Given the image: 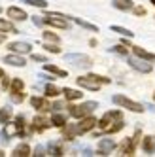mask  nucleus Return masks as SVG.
Segmentation results:
<instances>
[{
	"instance_id": "obj_1",
	"label": "nucleus",
	"mask_w": 155,
	"mask_h": 157,
	"mask_svg": "<svg viewBox=\"0 0 155 157\" xmlns=\"http://www.w3.org/2000/svg\"><path fill=\"white\" fill-rule=\"evenodd\" d=\"M96 125L100 127V132H104V134L119 132L121 129L125 127L123 114H121V110H110V112H106V114H104L100 119H98Z\"/></svg>"
},
{
	"instance_id": "obj_2",
	"label": "nucleus",
	"mask_w": 155,
	"mask_h": 157,
	"mask_svg": "<svg viewBox=\"0 0 155 157\" xmlns=\"http://www.w3.org/2000/svg\"><path fill=\"white\" fill-rule=\"evenodd\" d=\"M0 136H2V142H9L12 136H25V116H17L13 123H9L2 129L0 132Z\"/></svg>"
},
{
	"instance_id": "obj_3",
	"label": "nucleus",
	"mask_w": 155,
	"mask_h": 157,
	"mask_svg": "<svg viewBox=\"0 0 155 157\" xmlns=\"http://www.w3.org/2000/svg\"><path fill=\"white\" fill-rule=\"evenodd\" d=\"M76 82H78V85L83 87V89H89V91H98V89H100V85L110 83V78L98 76V74H87V76L78 78Z\"/></svg>"
},
{
	"instance_id": "obj_4",
	"label": "nucleus",
	"mask_w": 155,
	"mask_h": 157,
	"mask_svg": "<svg viewBox=\"0 0 155 157\" xmlns=\"http://www.w3.org/2000/svg\"><path fill=\"white\" fill-rule=\"evenodd\" d=\"M96 108H98V102H95V100H87V102H83V104H80V106L70 104V106H68V114H70V117L81 119V117L91 116Z\"/></svg>"
},
{
	"instance_id": "obj_5",
	"label": "nucleus",
	"mask_w": 155,
	"mask_h": 157,
	"mask_svg": "<svg viewBox=\"0 0 155 157\" xmlns=\"http://www.w3.org/2000/svg\"><path fill=\"white\" fill-rule=\"evenodd\" d=\"M112 100H114V104H117V106H121V108H127V110H130V112H134V114H142V112L146 110V106H142L140 102H136V100H130V98H127V97H123V95H114Z\"/></svg>"
},
{
	"instance_id": "obj_6",
	"label": "nucleus",
	"mask_w": 155,
	"mask_h": 157,
	"mask_svg": "<svg viewBox=\"0 0 155 157\" xmlns=\"http://www.w3.org/2000/svg\"><path fill=\"white\" fill-rule=\"evenodd\" d=\"M64 61L70 63L72 66H76V68H91V64H93L91 57H87L83 53H66Z\"/></svg>"
},
{
	"instance_id": "obj_7",
	"label": "nucleus",
	"mask_w": 155,
	"mask_h": 157,
	"mask_svg": "<svg viewBox=\"0 0 155 157\" xmlns=\"http://www.w3.org/2000/svg\"><path fill=\"white\" fill-rule=\"evenodd\" d=\"M43 23L46 25H51L55 29H70V23H68V17L62 15V13H46L43 15Z\"/></svg>"
},
{
	"instance_id": "obj_8",
	"label": "nucleus",
	"mask_w": 155,
	"mask_h": 157,
	"mask_svg": "<svg viewBox=\"0 0 155 157\" xmlns=\"http://www.w3.org/2000/svg\"><path fill=\"white\" fill-rule=\"evenodd\" d=\"M127 63H129L130 68H134L136 72H142V74H149V72L153 70V63H149V61H146V59L138 57V55H134V57H129Z\"/></svg>"
},
{
	"instance_id": "obj_9",
	"label": "nucleus",
	"mask_w": 155,
	"mask_h": 157,
	"mask_svg": "<svg viewBox=\"0 0 155 157\" xmlns=\"http://www.w3.org/2000/svg\"><path fill=\"white\" fill-rule=\"evenodd\" d=\"M140 136H142V131H140V129H136L134 136H132V138H127L123 144H121V150H123V155H132V153L136 151V146H138V140H140Z\"/></svg>"
},
{
	"instance_id": "obj_10",
	"label": "nucleus",
	"mask_w": 155,
	"mask_h": 157,
	"mask_svg": "<svg viewBox=\"0 0 155 157\" xmlns=\"http://www.w3.org/2000/svg\"><path fill=\"white\" fill-rule=\"evenodd\" d=\"M96 119L93 117V116H87V117H81L80 119V123H76V125H78V132H80V134H83V132H89L95 125H96Z\"/></svg>"
},
{
	"instance_id": "obj_11",
	"label": "nucleus",
	"mask_w": 155,
	"mask_h": 157,
	"mask_svg": "<svg viewBox=\"0 0 155 157\" xmlns=\"http://www.w3.org/2000/svg\"><path fill=\"white\" fill-rule=\"evenodd\" d=\"M8 49L12 51V53H19V55H27V53L32 51V48H30L28 42H12L8 46Z\"/></svg>"
},
{
	"instance_id": "obj_12",
	"label": "nucleus",
	"mask_w": 155,
	"mask_h": 157,
	"mask_svg": "<svg viewBox=\"0 0 155 157\" xmlns=\"http://www.w3.org/2000/svg\"><path fill=\"white\" fill-rule=\"evenodd\" d=\"M115 150V142L112 138H100L98 142V155H108Z\"/></svg>"
},
{
	"instance_id": "obj_13",
	"label": "nucleus",
	"mask_w": 155,
	"mask_h": 157,
	"mask_svg": "<svg viewBox=\"0 0 155 157\" xmlns=\"http://www.w3.org/2000/svg\"><path fill=\"white\" fill-rule=\"evenodd\" d=\"M53 125V123L49 119H46L43 116H36L34 121H32V131H36V132H43L46 129H49Z\"/></svg>"
},
{
	"instance_id": "obj_14",
	"label": "nucleus",
	"mask_w": 155,
	"mask_h": 157,
	"mask_svg": "<svg viewBox=\"0 0 155 157\" xmlns=\"http://www.w3.org/2000/svg\"><path fill=\"white\" fill-rule=\"evenodd\" d=\"M6 13H8L9 19H13V21H25V19L28 17L25 10H21V8H17V6H9Z\"/></svg>"
},
{
	"instance_id": "obj_15",
	"label": "nucleus",
	"mask_w": 155,
	"mask_h": 157,
	"mask_svg": "<svg viewBox=\"0 0 155 157\" xmlns=\"http://www.w3.org/2000/svg\"><path fill=\"white\" fill-rule=\"evenodd\" d=\"M30 104H32V108H36L38 112H49L51 110V104L47 102L46 98H40V97H32Z\"/></svg>"
},
{
	"instance_id": "obj_16",
	"label": "nucleus",
	"mask_w": 155,
	"mask_h": 157,
	"mask_svg": "<svg viewBox=\"0 0 155 157\" xmlns=\"http://www.w3.org/2000/svg\"><path fill=\"white\" fill-rule=\"evenodd\" d=\"M4 63H6V64H12V66H25V64H27V61L21 57L19 53H9V55H6V57H4Z\"/></svg>"
},
{
	"instance_id": "obj_17",
	"label": "nucleus",
	"mask_w": 155,
	"mask_h": 157,
	"mask_svg": "<svg viewBox=\"0 0 155 157\" xmlns=\"http://www.w3.org/2000/svg\"><path fill=\"white\" fill-rule=\"evenodd\" d=\"M62 134H64V140H74L78 134V125H74V123H66V125L62 127Z\"/></svg>"
},
{
	"instance_id": "obj_18",
	"label": "nucleus",
	"mask_w": 155,
	"mask_h": 157,
	"mask_svg": "<svg viewBox=\"0 0 155 157\" xmlns=\"http://www.w3.org/2000/svg\"><path fill=\"white\" fill-rule=\"evenodd\" d=\"M132 53L155 64V53H149V51H146V49H144V48H140V46H132Z\"/></svg>"
},
{
	"instance_id": "obj_19",
	"label": "nucleus",
	"mask_w": 155,
	"mask_h": 157,
	"mask_svg": "<svg viewBox=\"0 0 155 157\" xmlns=\"http://www.w3.org/2000/svg\"><path fill=\"white\" fill-rule=\"evenodd\" d=\"M142 150L146 153H155V136H149V134H146V136L142 138Z\"/></svg>"
},
{
	"instance_id": "obj_20",
	"label": "nucleus",
	"mask_w": 155,
	"mask_h": 157,
	"mask_svg": "<svg viewBox=\"0 0 155 157\" xmlns=\"http://www.w3.org/2000/svg\"><path fill=\"white\" fill-rule=\"evenodd\" d=\"M112 6L121 10V12H130L134 8V2L132 0H112Z\"/></svg>"
},
{
	"instance_id": "obj_21",
	"label": "nucleus",
	"mask_w": 155,
	"mask_h": 157,
	"mask_svg": "<svg viewBox=\"0 0 155 157\" xmlns=\"http://www.w3.org/2000/svg\"><path fill=\"white\" fill-rule=\"evenodd\" d=\"M43 70L49 72V74H53V76H59V78H66V76H68V72H66V70L59 68V66H55V64H49V63L43 64Z\"/></svg>"
},
{
	"instance_id": "obj_22",
	"label": "nucleus",
	"mask_w": 155,
	"mask_h": 157,
	"mask_svg": "<svg viewBox=\"0 0 155 157\" xmlns=\"http://www.w3.org/2000/svg\"><path fill=\"white\" fill-rule=\"evenodd\" d=\"M12 155H13V157H27V155H32V153H30V146L25 144V142L19 144V146H15Z\"/></svg>"
},
{
	"instance_id": "obj_23",
	"label": "nucleus",
	"mask_w": 155,
	"mask_h": 157,
	"mask_svg": "<svg viewBox=\"0 0 155 157\" xmlns=\"http://www.w3.org/2000/svg\"><path fill=\"white\" fill-rule=\"evenodd\" d=\"M0 32H9V34H15V32H19V30L15 29V25L12 23V21L0 19Z\"/></svg>"
},
{
	"instance_id": "obj_24",
	"label": "nucleus",
	"mask_w": 155,
	"mask_h": 157,
	"mask_svg": "<svg viewBox=\"0 0 155 157\" xmlns=\"http://www.w3.org/2000/svg\"><path fill=\"white\" fill-rule=\"evenodd\" d=\"M23 89H25V82L21 80V78L12 80V83H9V93H23Z\"/></svg>"
},
{
	"instance_id": "obj_25",
	"label": "nucleus",
	"mask_w": 155,
	"mask_h": 157,
	"mask_svg": "<svg viewBox=\"0 0 155 157\" xmlns=\"http://www.w3.org/2000/svg\"><path fill=\"white\" fill-rule=\"evenodd\" d=\"M47 155H64V150L59 142H49L47 144Z\"/></svg>"
},
{
	"instance_id": "obj_26",
	"label": "nucleus",
	"mask_w": 155,
	"mask_h": 157,
	"mask_svg": "<svg viewBox=\"0 0 155 157\" xmlns=\"http://www.w3.org/2000/svg\"><path fill=\"white\" fill-rule=\"evenodd\" d=\"M62 93H64L66 100H80V98L83 97V93L76 91V89H70V87H64V89H62Z\"/></svg>"
},
{
	"instance_id": "obj_27",
	"label": "nucleus",
	"mask_w": 155,
	"mask_h": 157,
	"mask_svg": "<svg viewBox=\"0 0 155 157\" xmlns=\"http://www.w3.org/2000/svg\"><path fill=\"white\" fill-rule=\"evenodd\" d=\"M12 116H13L12 106H4V108H0V123H9Z\"/></svg>"
},
{
	"instance_id": "obj_28",
	"label": "nucleus",
	"mask_w": 155,
	"mask_h": 157,
	"mask_svg": "<svg viewBox=\"0 0 155 157\" xmlns=\"http://www.w3.org/2000/svg\"><path fill=\"white\" fill-rule=\"evenodd\" d=\"M68 19H72L74 23H78L80 27H83V29H87V30H91V32H98V27H95V25H91V23H87V21H83V19H80V17H68Z\"/></svg>"
},
{
	"instance_id": "obj_29",
	"label": "nucleus",
	"mask_w": 155,
	"mask_h": 157,
	"mask_svg": "<svg viewBox=\"0 0 155 157\" xmlns=\"http://www.w3.org/2000/svg\"><path fill=\"white\" fill-rule=\"evenodd\" d=\"M43 93H46V97H59V95L62 93V89L55 87L53 83H47V85H46V89H43Z\"/></svg>"
},
{
	"instance_id": "obj_30",
	"label": "nucleus",
	"mask_w": 155,
	"mask_h": 157,
	"mask_svg": "<svg viewBox=\"0 0 155 157\" xmlns=\"http://www.w3.org/2000/svg\"><path fill=\"white\" fill-rule=\"evenodd\" d=\"M51 123H53L55 127H64L66 125V117L62 114H59V112H55L53 117H51Z\"/></svg>"
},
{
	"instance_id": "obj_31",
	"label": "nucleus",
	"mask_w": 155,
	"mask_h": 157,
	"mask_svg": "<svg viewBox=\"0 0 155 157\" xmlns=\"http://www.w3.org/2000/svg\"><path fill=\"white\" fill-rule=\"evenodd\" d=\"M112 30L117 32V34H121V36H125V38H132V36H134V32H130L129 29L119 27V25H112Z\"/></svg>"
},
{
	"instance_id": "obj_32",
	"label": "nucleus",
	"mask_w": 155,
	"mask_h": 157,
	"mask_svg": "<svg viewBox=\"0 0 155 157\" xmlns=\"http://www.w3.org/2000/svg\"><path fill=\"white\" fill-rule=\"evenodd\" d=\"M43 42H49V44H59L61 42V38L55 34V32H49V30H46L43 32Z\"/></svg>"
},
{
	"instance_id": "obj_33",
	"label": "nucleus",
	"mask_w": 155,
	"mask_h": 157,
	"mask_svg": "<svg viewBox=\"0 0 155 157\" xmlns=\"http://www.w3.org/2000/svg\"><path fill=\"white\" fill-rule=\"evenodd\" d=\"M110 51H114V53H117V55H123V57H127V55H129V49H127L125 44H119V46L110 48Z\"/></svg>"
},
{
	"instance_id": "obj_34",
	"label": "nucleus",
	"mask_w": 155,
	"mask_h": 157,
	"mask_svg": "<svg viewBox=\"0 0 155 157\" xmlns=\"http://www.w3.org/2000/svg\"><path fill=\"white\" fill-rule=\"evenodd\" d=\"M21 2H25V4H28V6H34V8H47V2L46 0H21Z\"/></svg>"
},
{
	"instance_id": "obj_35",
	"label": "nucleus",
	"mask_w": 155,
	"mask_h": 157,
	"mask_svg": "<svg viewBox=\"0 0 155 157\" xmlns=\"http://www.w3.org/2000/svg\"><path fill=\"white\" fill-rule=\"evenodd\" d=\"M43 49L49 51V53H61V48H59V44H49V42H43Z\"/></svg>"
},
{
	"instance_id": "obj_36",
	"label": "nucleus",
	"mask_w": 155,
	"mask_h": 157,
	"mask_svg": "<svg viewBox=\"0 0 155 157\" xmlns=\"http://www.w3.org/2000/svg\"><path fill=\"white\" fill-rule=\"evenodd\" d=\"M9 97H12L13 102H23V100H25V95L23 93H9Z\"/></svg>"
},
{
	"instance_id": "obj_37",
	"label": "nucleus",
	"mask_w": 155,
	"mask_h": 157,
	"mask_svg": "<svg viewBox=\"0 0 155 157\" xmlns=\"http://www.w3.org/2000/svg\"><path fill=\"white\" fill-rule=\"evenodd\" d=\"M30 59H32V61H36V63H47L46 55H38V53H32V55H30Z\"/></svg>"
},
{
	"instance_id": "obj_38",
	"label": "nucleus",
	"mask_w": 155,
	"mask_h": 157,
	"mask_svg": "<svg viewBox=\"0 0 155 157\" xmlns=\"http://www.w3.org/2000/svg\"><path fill=\"white\" fill-rule=\"evenodd\" d=\"M32 155L42 157V155H47V153H46V148H43V146H36V148H34V153H32Z\"/></svg>"
},
{
	"instance_id": "obj_39",
	"label": "nucleus",
	"mask_w": 155,
	"mask_h": 157,
	"mask_svg": "<svg viewBox=\"0 0 155 157\" xmlns=\"http://www.w3.org/2000/svg\"><path fill=\"white\" fill-rule=\"evenodd\" d=\"M132 12H134V15H146V8H142V6H134L132 8Z\"/></svg>"
},
{
	"instance_id": "obj_40",
	"label": "nucleus",
	"mask_w": 155,
	"mask_h": 157,
	"mask_svg": "<svg viewBox=\"0 0 155 157\" xmlns=\"http://www.w3.org/2000/svg\"><path fill=\"white\" fill-rule=\"evenodd\" d=\"M32 23H34L36 27H43V25H46V23H43V19L42 17H36V15L32 17Z\"/></svg>"
},
{
	"instance_id": "obj_41",
	"label": "nucleus",
	"mask_w": 155,
	"mask_h": 157,
	"mask_svg": "<svg viewBox=\"0 0 155 157\" xmlns=\"http://www.w3.org/2000/svg\"><path fill=\"white\" fill-rule=\"evenodd\" d=\"M62 108H64L62 102H55V104H51V110H53V112H61Z\"/></svg>"
},
{
	"instance_id": "obj_42",
	"label": "nucleus",
	"mask_w": 155,
	"mask_h": 157,
	"mask_svg": "<svg viewBox=\"0 0 155 157\" xmlns=\"http://www.w3.org/2000/svg\"><path fill=\"white\" fill-rule=\"evenodd\" d=\"M9 83H12V80H9L8 76H4V78H2V87H4V89H9Z\"/></svg>"
},
{
	"instance_id": "obj_43",
	"label": "nucleus",
	"mask_w": 155,
	"mask_h": 157,
	"mask_svg": "<svg viewBox=\"0 0 155 157\" xmlns=\"http://www.w3.org/2000/svg\"><path fill=\"white\" fill-rule=\"evenodd\" d=\"M146 108H148L149 112H153V114H155V104H146Z\"/></svg>"
},
{
	"instance_id": "obj_44",
	"label": "nucleus",
	"mask_w": 155,
	"mask_h": 157,
	"mask_svg": "<svg viewBox=\"0 0 155 157\" xmlns=\"http://www.w3.org/2000/svg\"><path fill=\"white\" fill-rule=\"evenodd\" d=\"M4 40H6V34H4V32H0V44H2Z\"/></svg>"
},
{
	"instance_id": "obj_45",
	"label": "nucleus",
	"mask_w": 155,
	"mask_h": 157,
	"mask_svg": "<svg viewBox=\"0 0 155 157\" xmlns=\"http://www.w3.org/2000/svg\"><path fill=\"white\" fill-rule=\"evenodd\" d=\"M4 76H6V74H4V70H2V68H0V78H4Z\"/></svg>"
},
{
	"instance_id": "obj_46",
	"label": "nucleus",
	"mask_w": 155,
	"mask_h": 157,
	"mask_svg": "<svg viewBox=\"0 0 155 157\" xmlns=\"http://www.w3.org/2000/svg\"><path fill=\"white\" fill-rule=\"evenodd\" d=\"M2 155H6V153H4V151H2V150H0V157H2Z\"/></svg>"
},
{
	"instance_id": "obj_47",
	"label": "nucleus",
	"mask_w": 155,
	"mask_h": 157,
	"mask_svg": "<svg viewBox=\"0 0 155 157\" xmlns=\"http://www.w3.org/2000/svg\"><path fill=\"white\" fill-rule=\"evenodd\" d=\"M149 2H151V4H153V6H155V0H149Z\"/></svg>"
},
{
	"instance_id": "obj_48",
	"label": "nucleus",
	"mask_w": 155,
	"mask_h": 157,
	"mask_svg": "<svg viewBox=\"0 0 155 157\" xmlns=\"http://www.w3.org/2000/svg\"><path fill=\"white\" fill-rule=\"evenodd\" d=\"M153 100H155V93H153Z\"/></svg>"
},
{
	"instance_id": "obj_49",
	"label": "nucleus",
	"mask_w": 155,
	"mask_h": 157,
	"mask_svg": "<svg viewBox=\"0 0 155 157\" xmlns=\"http://www.w3.org/2000/svg\"><path fill=\"white\" fill-rule=\"evenodd\" d=\"M0 12H2V6H0Z\"/></svg>"
}]
</instances>
